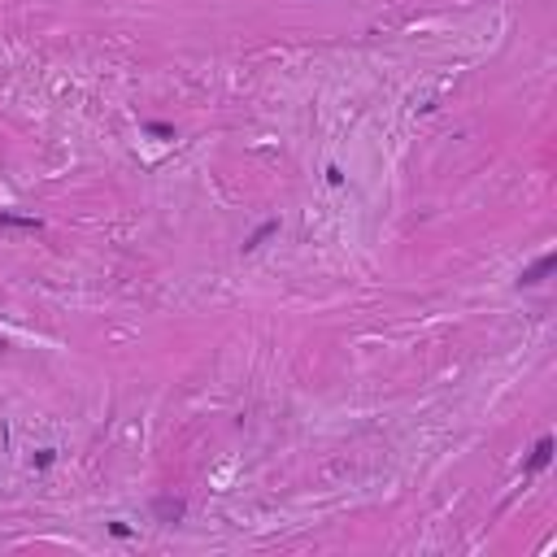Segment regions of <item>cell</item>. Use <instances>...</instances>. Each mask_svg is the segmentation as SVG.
<instances>
[{"instance_id": "cell-7", "label": "cell", "mask_w": 557, "mask_h": 557, "mask_svg": "<svg viewBox=\"0 0 557 557\" xmlns=\"http://www.w3.org/2000/svg\"><path fill=\"white\" fill-rule=\"evenodd\" d=\"M31 462H35V470H48V466L57 462V453H52V449H39V453L31 457Z\"/></svg>"}, {"instance_id": "cell-5", "label": "cell", "mask_w": 557, "mask_h": 557, "mask_svg": "<svg viewBox=\"0 0 557 557\" xmlns=\"http://www.w3.org/2000/svg\"><path fill=\"white\" fill-rule=\"evenodd\" d=\"M270 235H278V223H274V218H270V223H262V227H257V231L248 235V240H244V253H253V248H262V244L270 240Z\"/></svg>"}, {"instance_id": "cell-4", "label": "cell", "mask_w": 557, "mask_h": 557, "mask_svg": "<svg viewBox=\"0 0 557 557\" xmlns=\"http://www.w3.org/2000/svg\"><path fill=\"white\" fill-rule=\"evenodd\" d=\"M0 227H17V231H39V218H31V213H5V209H0Z\"/></svg>"}, {"instance_id": "cell-3", "label": "cell", "mask_w": 557, "mask_h": 557, "mask_svg": "<svg viewBox=\"0 0 557 557\" xmlns=\"http://www.w3.org/2000/svg\"><path fill=\"white\" fill-rule=\"evenodd\" d=\"M153 514H157V523H178L188 514V505L178 501V496H157L153 501Z\"/></svg>"}, {"instance_id": "cell-9", "label": "cell", "mask_w": 557, "mask_h": 557, "mask_svg": "<svg viewBox=\"0 0 557 557\" xmlns=\"http://www.w3.org/2000/svg\"><path fill=\"white\" fill-rule=\"evenodd\" d=\"M109 535H113V540H127L131 527H127V523H109Z\"/></svg>"}, {"instance_id": "cell-1", "label": "cell", "mask_w": 557, "mask_h": 557, "mask_svg": "<svg viewBox=\"0 0 557 557\" xmlns=\"http://www.w3.org/2000/svg\"><path fill=\"white\" fill-rule=\"evenodd\" d=\"M557 266V253H544L540 262H531L527 270H523V278H519V288H535V283H544L549 278V270Z\"/></svg>"}, {"instance_id": "cell-8", "label": "cell", "mask_w": 557, "mask_h": 557, "mask_svg": "<svg viewBox=\"0 0 557 557\" xmlns=\"http://www.w3.org/2000/svg\"><path fill=\"white\" fill-rule=\"evenodd\" d=\"M327 183L340 188V183H344V170H340V166H327Z\"/></svg>"}, {"instance_id": "cell-6", "label": "cell", "mask_w": 557, "mask_h": 557, "mask_svg": "<svg viewBox=\"0 0 557 557\" xmlns=\"http://www.w3.org/2000/svg\"><path fill=\"white\" fill-rule=\"evenodd\" d=\"M144 131L157 135V139H174V127H170V122H144Z\"/></svg>"}, {"instance_id": "cell-2", "label": "cell", "mask_w": 557, "mask_h": 557, "mask_svg": "<svg viewBox=\"0 0 557 557\" xmlns=\"http://www.w3.org/2000/svg\"><path fill=\"white\" fill-rule=\"evenodd\" d=\"M549 462H553V435H540V444L531 449V457H527L523 474H540V470H544Z\"/></svg>"}]
</instances>
